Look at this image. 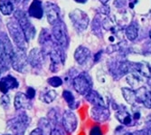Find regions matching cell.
Listing matches in <instances>:
<instances>
[{
    "label": "cell",
    "mask_w": 151,
    "mask_h": 135,
    "mask_svg": "<svg viewBox=\"0 0 151 135\" xmlns=\"http://www.w3.org/2000/svg\"><path fill=\"white\" fill-rule=\"evenodd\" d=\"M47 82L52 87H54V88L60 87L63 84V80L59 76H52V77L48 79Z\"/></svg>",
    "instance_id": "30"
},
{
    "label": "cell",
    "mask_w": 151,
    "mask_h": 135,
    "mask_svg": "<svg viewBox=\"0 0 151 135\" xmlns=\"http://www.w3.org/2000/svg\"><path fill=\"white\" fill-rule=\"evenodd\" d=\"M29 135H45V132H44L42 130H41L39 127H37L36 129L33 130V131L30 132Z\"/></svg>",
    "instance_id": "37"
},
{
    "label": "cell",
    "mask_w": 151,
    "mask_h": 135,
    "mask_svg": "<svg viewBox=\"0 0 151 135\" xmlns=\"http://www.w3.org/2000/svg\"><path fill=\"white\" fill-rule=\"evenodd\" d=\"M90 115L91 119L98 123H104L111 115L109 107H101V106H93L91 111Z\"/></svg>",
    "instance_id": "11"
},
{
    "label": "cell",
    "mask_w": 151,
    "mask_h": 135,
    "mask_svg": "<svg viewBox=\"0 0 151 135\" xmlns=\"http://www.w3.org/2000/svg\"><path fill=\"white\" fill-rule=\"evenodd\" d=\"M15 49L11 44L9 37L6 33L0 34V64L4 70H7L11 65V61L14 56Z\"/></svg>",
    "instance_id": "1"
},
{
    "label": "cell",
    "mask_w": 151,
    "mask_h": 135,
    "mask_svg": "<svg viewBox=\"0 0 151 135\" xmlns=\"http://www.w3.org/2000/svg\"><path fill=\"white\" fill-rule=\"evenodd\" d=\"M147 84L149 85V87H151V78H149L148 82H147Z\"/></svg>",
    "instance_id": "43"
},
{
    "label": "cell",
    "mask_w": 151,
    "mask_h": 135,
    "mask_svg": "<svg viewBox=\"0 0 151 135\" xmlns=\"http://www.w3.org/2000/svg\"><path fill=\"white\" fill-rule=\"evenodd\" d=\"M91 55V52L88 48H86L85 46H79L76 50H75V53H74V58L76 60V62L82 65L84 64L85 62L88 60L89 56Z\"/></svg>",
    "instance_id": "21"
},
{
    "label": "cell",
    "mask_w": 151,
    "mask_h": 135,
    "mask_svg": "<svg viewBox=\"0 0 151 135\" xmlns=\"http://www.w3.org/2000/svg\"><path fill=\"white\" fill-rule=\"evenodd\" d=\"M63 97L64 99V101L66 102L67 105L69 106V108L71 110H74L76 108L79 106L80 104V102H76L73 94L72 93V92L68 91V90H65L63 91Z\"/></svg>",
    "instance_id": "24"
},
{
    "label": "cell",
    "mask_w": 151,
    "mask_h": 135,
    "mask_svg": "<svg viewBox=\"0 0 151 135\" xmlns=\"http://www.w3.org/2000/svg\"><path fill=\"white\" fill-rule=\"evenodd\" d=\"M62 124L67 133H73L78 126V119L72 110H67L62 116Z\"/></svg>",
    "instance_id": "10"
},
{
    "label": "cell",
    "mask_w": 151,
    "mask_h": 135,
    "mask_svg": "<svg viewBox=\"0 0 151 135\" xmlns=\"http://www.w3.org/2000/svg\"><path fill=\"white\" fill-rule=\"evenodd\" d=\"M4 135H11V134H4Z\"/></svg>",
    "instance_id": "45"
},
{
    "label": "cell",
    "mask_w": 151,
    "mask_h": 135,
    "mask_svg": "<svg viewBox=\"0 0 151 135\" xmlns=\"http://www.w3.org/2000/svg\"><path fill=\"white\" fill-rule=\"evenodd\" d=\"M52 36L57 44L62 48H66L69 44V37L66 31V27L64 23L60 19L57 23L53 25L52 27Z\"/></svg>",
    "instance_id": "8"
},
{
    "label": "cell",
    "mask_w": 151,
    "mask_h": 135,
    "mask_svg": "<svg viewBox=\"0 0 151 135\" xmlns=\"http://www.w3.org/2000/svg\"><path fill=\"white\" fill-rule=\"evenodd\" d=\"M89 135H103V134H102V131L100 126H93L91 129Z\"/></svg>",
    "instance_id": "33"
},
{
    "label": "cell",
    "mask_w": 151,
    "mask_h": 135,
    "mask_svg": "<svg viewBox=\"0 0 151 135\" xmlns=\"http://www.w3.org/2000/svg\"><path fill=\"white\" fill-rule=\"evenodd\" d=\"M125 34H126V36L128 37L129 40L133 41V40H135L137 37H138V35H139L138 26H137L135 24H130L126 28Z\"/></svg>",
    "instance_id": "26"
},
{
    "label": "cell",
    "mask_w": 151,
    "mask_h": 135,
    "mask_svg": "<svg viewBox=\"0 0 151 135\" xmlns=\"http://www.w3.org/2000/svg\"><path fill=\"white\" fill-rule=\"evenodd\" d=\"M147 125L142 130V135H151V124L147 123Z\"/></svg>",
    "instance_id": "36"
},
{
    "label": "cell",
    "mask_w": 151,
    "mask_h": 135,
    "mask_svg": "<svg viewBox=\"0 0 151 135\" xmlns=\"http://www.w3.org/2000/svg\"><path fill=\"white\" fill-rule=\"evenodd\" d=\"M134 66H132V68L134 71H136L139 74L145 78H151V65L146 62H140L133 64Z\"/></svg>",
    "instance_id": "20"
},
{
    "label": "cell",
    "mask_w": 151,
    "mask_h": 135,
    "mask_svg": "<svg viewBox=\"0 0 151 135\" xmlns=\"http://www.w3.org/2000/svg\"><path fill=\"white\" fill-rule=\"evenodd\" d=\"M149 35H150V38H151V30H150V33H149Z\"/></svg>",
    "instance_id": "44"
},
{
    "label": "cell",
    "mask_w": 151,
    "mask_h": 135,
    "mask_svg": "<svg viewBox=\"0 0 151 135\" xmlns=\"http://www.w3.org/2000/svg\"><path fill=\"white\" fill-rule=\"evenodd\" d=\"M45 14L47 17V21L50 25H53L60 20V9L53 3L47 2L45 4Z\"/></svg>",
    "instance_id": "14"
},
{
    "label": "cell",
    "mask_w": 151,
    "mask_h": 135,
    "mask_svg": "<svg viewBox=\"0 0 151 135\" xmlns=\"http://www.w3.org/2000/svg\"><path fill=\"white\" fill-rule=\"evenodd\" d=\"M28 64L29 62H28V56L26 55V51L21 48L16 47L12 61H11L12 68L18 73L24 74L27 71Z\"/></svg>",
    "instance_id": "5"
},
{
    "label": "cell",
    "mask_w": 151,
    "mask_h": 135,
    "mask_svg": "<svg viewBox=\"0 0 151 135\" xmlns=\"http://www.w3.org/2000/svg\"><path fill=\"white\" fill-rule=\"evenodd\" d=\"M4 71V69H3V67H2V65L0 64V76H1V74H2V72Z\"/></svg>",
    "instance_id": "42"
},
{
    "label": "cell",
    "mask_w": 151,
    "mask_h": 135,
    "mask_svg": "<svg viewBox=\"0 0 151 135\" xmlns=\"http://www.w3.org/2000/svg\"><path fill=\"white\" fill-rule=\"evenodd\" d=\"M56 97H57V92L54 90H49L45 93L43 94L42 100L45 103H51L56 99Z\"/></svg>",
    "instance_id": "29"
},
{
    "label": "cell",
    "mask_w": 151,
    "mask_h": 135,
    "mask_svg": "<svg viewBox=\"0 0 151 135\" xmlns=\"http://www.w3.org/2000/svg\"><path fill=\"white\" fill-rule=\"evenodd\" d=\"M121 92H122L123 98H124L125 101L131 106L136 103H138V102H137L136 90H134L132 88L123 87V88H121Z\"/></svg>",
    "instance_id": "23"
},
{
    "label": "cell",
    "mask_w": 151,
    "mask_h": 135,
    "mask_svg": "<svg viewBox=\"0 0 151 135\" xmlns=\"http://www.w3.org/2000/svg\"><path fill=\"white\" fill-rule=\"evenodd\" d=\"M31 118L24 112L19 113L16 117L12 118L6 123V127L14 135H24L26 129L29 127Z\"/></svg>",
    "instance_id": "2"
},
{
    "label": "cell",
    "mask_w": 151,
    "mask_h": 135,
    "mask_svg": "<svg viewBox=\"0 0 151 135\" xmlns=\"http://www.w3.org/2000/svg\"><path fill=\"white\" fill-rule=\"evenodd\" d=\"M19 86V83L16 77L10 74L0 79V91L2 93H7L10 90L17 89Z\"/></svg>",
    "instance_id": "16"
},
{
    "label": "cell",
    "mask_w": 151,
    "mask_h": 135,
    "mask_svg": "<svg viewBox=\"0 0 151 135\" xmlns=\"http://www.w3.org/2000/svg\"><path fill=\"white\" fill-rule=\"evenodd\" d=\"M28 15L31 17L41 19L44 16L43 4L40 0H34L28 8Z\"/></svg>",
    "instance_id": "18"
},
{
    "label": "cell",
    "mask_w": 151,
    "mask_h": 135,
    "mask_svg": "<svg viewBox=\"0 0 151 135\" xmlns=\"http://www.w3.org/2000/svg\"><path fill=\"white\" fill-rule=\"evenodd\" d=\"M100 1H101V3L102 5H107L109 0H100Z\"/></svg>",
    "instance_id": "41"
},
{
    "label": "cell",
    "mask_w": 151,
    "mask_h": 135,
    "mask_svg": "<svg viewBox=\"0 0 151 135\" xmlns=\"http://www.w3.org/2000/svg\"><path fill=\"white\" fill-rule=\"evenodd\" d=\"M25 94H26L27 97L32 100L35 96V90L33 87H28V88H27V90H26Z\"/></svg>",
    "instance_id": "34"
},
{
    "label": "cell",
    "mask_w": 151,
    "mask_h": 135,
    "mask_svg": "<svg viewBox=\"0 0 151 135\" xmlns=\"http://www.w3.org/2000/svg\"><path fill=\"white\" fill-rule=\"evenodd\" d=\"M77 3H81V4H83V3H86L87 0H75Z\"/></svg>",
    "instance_id": "40"
},
{
    "label": "cell",
    "mask_w": 151,
    "mask_h": 135,
    "mask_svg": "<svg viewBox=\"0 0 151 135\" xmlns=\"http://www.w3.org/2000/svg\"><path fill=\"white\" fill-rule=\"evenodd\" d=\"M143 76H141L140 74H139L138 73H130L129 75H127L126 80L127 83L129 84L130 88L137 90L139 89V87H141L142 84H143Z\"/></svg>",
    "instance_id": "22"
},
{
    "label": "cell",
    "mask_w": 151,
    "mask_h": 135,
    "mask_svg": "<svg viewBox=\"0 0 151 135\" xmlns=\"http://www.w3.org/2000/svg\"><path fill=\"white\" fill-rule=\"evenodd\" d=\"M49 56H50V61H51L50 70L52 73H56L61 69L62 65H63L65 62L64 55H63V52L61 46L53 44L49 52Z\"/></svg>",
    "instance_id": "7"
},
{
    "label": "cell",
    "mask_w": 151,
    "mask_h": 135,
    "mask_svg": "<svg viewBox=\"0 0 151 135\" xmlns=\"http://www.w3.org/2000/svg\"><path fill=\"white\" fill-rule=\"evenodd\" d=\"M85 99L91 103L93 106H101V107H109L108 103L105 102V100L103 99V97L101 95V94L96 92L94 90L90 91L86 95H85Z\"/></svg>",
    "instance_id": "17"
},
{
    "label": "cell",
    "mask_w": 151,
    "mask_h": 135,
    "mask_svg": "<svg viewBox=\"0 0 151 135\" xmlns=\"http://www.w3.org/2000/svg\"><path fill=\"white\" fill-rule=\"evenodd\" d=\"M0 105H1L4 109H7L10 105V97L7 95V93H4V95L0 97Z\"/></svg>",
    "instance_id": "31"
},
{
    "label": "cell",
    "mask_w": 151,
    "mask_h": 135,
    "mask_svg": "<svg viewBox=\"0 0 151 135\" xmlns=\"http://www.w3.org/2000/svg\"><path fill=\"white\" fill-rule=\"evenodd\" d=\"M43 52H41L38 48L32 49L28 55V62L30 65L34 68L40 67L43 63Z\"/></svg>",
    "instance_id": "19"
},
{
    "label": "cell",
    "mask_w": 151,
    "mask_h": 135,
    "mask_svg": "<svg viewBox=\"0 0 151 135\" xmlns=\"http://www.w3.org/2000/svg\"><path fill=\"white\" fill-rule=\"evenodd\" d=\"M115 118L119 123L127 127H132L137 123V121L134 120L133 116L126 109H117L115 113Z\"/></svg>",
    "instance_id": "12"
},
{
    "label": "cell",
    "mask_w": 151,
    "mask_h": 135,
    "mask_svg": "<svg viewBox=\"0 0 151 135\" xmlns=\"http://www.w3.org/2000/svg\"><path fill=\"white\" fill-rule=\"evenodd\" d=\"M15 18L17 20L22 30L24 31V34L25 35L27 42L29 43L35 36V34H36L35 27L29 21L28 17L25 15V13L22 10H17L15 12Z\"/></svg>",
    "instance_id": "4"
},
{
    "label": "cell",
    "mask_w": 151,
    "mask_h": 135,
    "mask_svg": "<svg viewBox=\"0 0 151 135\" xmlns=\"http://www.w3.org/2000/svg\"><path fill=\"white\" fill-rule=\"evenodd\" d=\"M137 102L142 103L147 109H151V91L147 88L141 86L136 90Z\"/></svg>",
    "instance_id": "15"
},
{
    "label": "cell",
    "mask_w": 151,
    "mask_h": 135,
    "mask_svg": "<svg viewBox=\"0 0 151 135\" xmlns=\"http://www.w3.org/2000/svg\"><path fill=\"white\" fill-rule=\"evenodd\" d=\"M47 118L49 119L52 125H56L62 123V117H60L59 113L55 109H51V111L47 114Z\"/></svg>",
    "instance_id": "28"
},
{
    "label": "cell",
    "mask_w": 151,
    "mask_h": 135,
    "mask_svg": "<svg viewBox=\"0 0 151 135\" xmlns=\"http://www.w3.org/2000/svg\"><path fill=\"white\" fill-rule=\"evenodd\" d=\"M101 56V51H100V52H98L95 55V57H94V61L95 62H98L99 60H100V57Z\"/></svg>",
    "instance_id": "38"
},
{
    "label": "cell",
    "mask_w": 151,
    "mask_h": 135,
    "mask_svg": "<svg viewBox=\"0 0 151 135\" xmlns=\"http://www.w3.org/2000/svg\"><path fill=\"white\" fill-rule=\"evenodd\" d=\"M132 116L134 118L135 121H138L140 118H141V112L139 108H136V104L132 105Z\"/></svg>",
    "instance_id": "32"
},
{
    "label": "cell",
    "mask_w": 151,
    "mask_h": 135,
    "mask_svg": "<svg viewBox=\"0 0 151 135\" xmlns=\"http://www.w3.org/2000/svg\"><path fill=\"white\" fill-rule=\"evenodd\" d=\"M147 123L151 124V114H150V115H148V116H147Z\"/></svg>",
    "instance_id": "39"
},
{
    "label": "cell",
    "mask_w": 151,
    "mask_h": 135,
    "mask_svg": "<svg viewBox=\"0 0 151 135\" xmlns=\"http://www.w3.org/2000/svg\"><path fill=\"white\" fill-rule=\"evenodd\" d=\"M14 107L17 111L20 110H30L32 108L31 99L26 96V94L24 92H17L14 100Z\"/></svg>",
    "instance_id": "13"
},
{
    "label": "cell",
    "mask_w": 151,
    "mask_h": 135,
    "mask_svg": "<svg viewBox=\"0 0 151 135\" xmlns=\"http://www.w3.org/2000/svg\"><path fill=\"white\" fill-rule=\"evenodd\" d=\"M38 127L42 130L45 134L48 133L50 134V132L52 131V123L51 121H49L48 118H41L38 121Z\"/></svg>",
    "instance_id": "27"
},
{
    "label": "cell",
    "mask_w": 151,
    "mask_h": 135,
    "mask_svg": "<svg viewBox=\"0 0 151 135\" xmlns=\"http://www.w3.org/2000/svg\"><path fill=\"white\" fill-rule=\"evenodd\" d=\"M73 86L79 94L85 96L90 91L92 90L91 78L87 73L79 74L73 80Z\"/></svg>",
    "instance_id": "6"
},
{
    "label": "cell",
    "mask_w": 151,
    "mask_h": 135,
    "mask_svg": "<svg viewBox=\"0 0 151 135\" xmlns=\"http://www.w3.org/2000/svg\"><path fill=\"white\" fill-rule=\"evenodd\" d=\"M49 135H64V132L58 127H54V128H52V130Z\"/></svg>",
    "instance_id": "35"
},
{
    "label": "cell",
    "mask_w": 151,
    "mask_h": 135,
    "mask_svg": "<svg viewBox=\"0 0 151 135\" xmlns=\"http://www.w3.org/2000/svg\"><path fill=\"white\" fill-rule=\"evenodd\" d=\"M6 26H7L9 35L13 40V42L16 44L17 47L26 51L27 44H28V42H27L25 35L24 34V31L22 30L21 26L19 25L17 20L16 18L8 20Z\"/></svg>",
    "instance_id": "3"
},
{
    "label": "cell",
    "mask_w": 151,
    "mask_h": 135,
    "mask_svg": "<svg viewBox=\"0 0 151 135\" xmlns=\"http://www.w3.org/2000/svg\"><path fill=\"white\" fill-rule=\"evenodd\" d=\"M70 19L78 31L86 30L90 23V18L86 13L77 8L70 13Z\"/></svg>",
    "instance_id": "9"
},
{
    "label": "cell",
    "mask_w": 151,
    "mask_h": 135,
    "mask_svg": "<svg viewBox=\"0 0 151 135\" xmlns=\"http://www.w3.org/2000/svg\"><path fill=\"white\" fill-rule=\"evenodd\" d=\"M0 12L4 16H10L14 12V5L11 0H0Z\"/></svg>",
    "instance_id": "25"
}]
</instances>
